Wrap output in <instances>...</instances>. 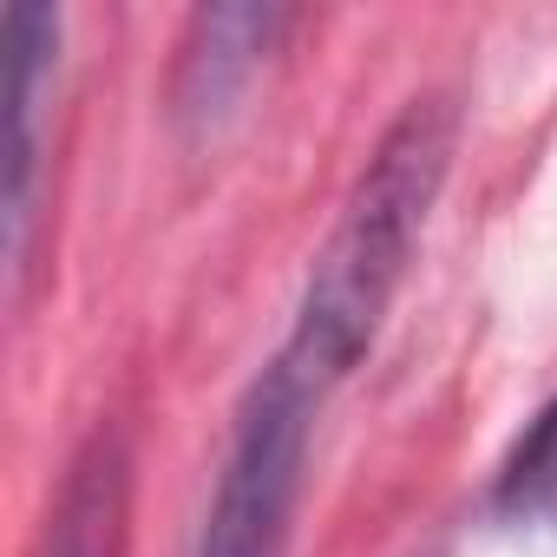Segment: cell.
<instances>
[{"label": "cell", "mask_w": 557, "mask_h": 557, "mask_svg": "<svg viewBox=\"0 0 557 557\" xmlns=\"http://www.w3.org/2000/svg\"><path fill=\"white\" fill-rule=\"evenodd\" d=\"M453 132H459V119L433 92V99H413L368 151V164L309 269V283H302L296 329H289L283 355H275L315 400L329 387H342L361 368V355L374 348L387 302L400 296L407 262L440 203V184L453 164Z\"/></svg>", "instance_id": "obj_1"}, {"label": "cell", "mask_w": 557, "mask_h": 557, "mask_svg": "<svg viewBox=\"0 0 557 557\" xmlns=\"http://www.w3.org/2000/svg\"><path fill=\"white\" fill-rule=\"evenodd\" d=\"M309 413H315V394L283 361H269L256 374L230 426V453H223V472L203 511L197 557H283L289 518L302 498Z\"/></svg>", "instance_id": "obj_2"}, {"label": "cell", "mask_w": 557, "mask_h": 557, "mask_svg": "<svg viewBox=\"0 0 557 557\" xmlns=\"http://www.w3.org/2000/svg\"><path fill=\"white\" fill-rule=\"evenodd\" d=\"M296 27L289 8H197L184 40H177V73H171V125L203 145L216 138L243 99L256 92L262 66L275 60L283 34Z\"/></svg>", "instance_id": "obj_3"}, {"label": "cell", "mask_w": 557, "mask_h": 557, "mask_svg": "<svg viewBox=\"0 0 557 557\" xmlns=\"http://www.w3.org/2000/svg\"><path fill=\"white\" fill-rule=\"evenodd\" d=\"M8 40H14V164H8V275L14 302L27 283V243H34V177H40V112L60 73V14L53 8H8Z\"/></svg>", "instance_id": "obj_4"}, {"label": "cell", "mask_w": 557, "mask_h": 557, "mask_svg": "<svg viewBox=\"0 0 557 557\" xmlns=\"http://www.w3.org/2000/svg\"><path fill=\"white\" fill-rule=\"evenodd\" d=\"M125 498H132L125 433L99 426L73 453L66 485H60V498L47 511V531H40L34 557H119V544H125Z\"/></svg>", "instance_id": "obj_5"}, {"label": "cell", "mask_w": 557, "mask_h": 557, "mask_svg": "<svg viewBox=\"0 0 557 557\" xmlns=\"http://www.w3.org/2000/svg\"><path fill=\"white\" fill-rule=\"evenodd\" d=\"M492 505L505 518H557V400L505 453L498 485H492Z\"/></svg>", "instance_id": "obj_6"}]
</instances>
